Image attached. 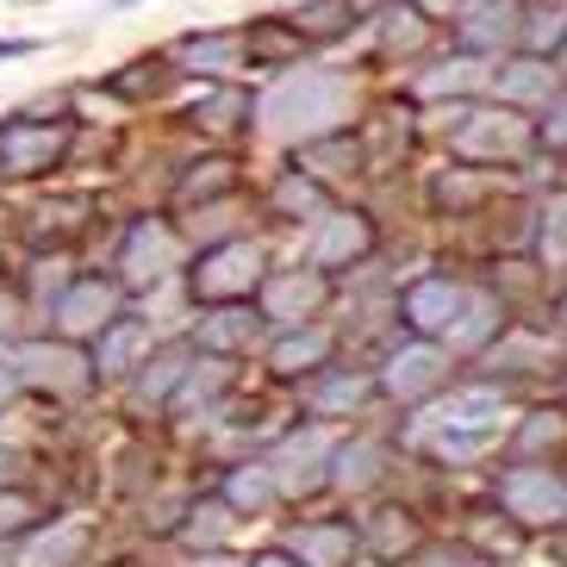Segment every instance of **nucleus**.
I'll return each instance as SVG.
<instances>
[{
	"label": "nucleus",
	"mask_w": 567,
	"mask_h": 567,
	"mask_svg": "<svg viewBox=\"0 0 567 567\" xmlns=\"http://www.w3.org/2000/svg\"><path fill=\"white\" fill-rule=\"evenodd\" d=\"M543 144L567 151V101H555V118H543Z\"/></svg>",
	"instance_id": "28"
},
{
	"label": "nucleus",
	"mask_w": 567,
	"mask_h": 567,
	"mask_svg": "<svg viewBox=\"0 0 567 567\" xmlns=\"http://www.w3.org/2000/svg\"><path fill=\"white\" fill-rule=\"evenodd\" d=\"M0 312H13V306H7V300H0Z\"/></svg>",
	"instance_id": "36"
},
{
	"label": "nucleus",
	"mask_w": 567,
	"mask_h": 567,
	"mask_svg": "<svg viewBox=\"0 0 567 567\" xmlns=\"http://www.w3.org/2000/svg\"><path fill=\"white\" fill-rule=\"evenodd\" d=\"M19 362L32 368V381H63V386H82V374H63V368H75V355H63V350H19Z\"/></svg>",
	"instance_id": "18"
},
{
	"label": "nucleus",
	"mask_w": 567,
	"mask_h": 567,
	"mask_svg": "<svg viewBox=\"0 0 567 567\" xmlns=\"http://www.w3.org/2000/svg\"><path fill=\"white\" fill-rule=\"evenodd\" d=\"M455 151L462 156H517V151H530V125L512 113H467Z\"/></svg>",
	"instance_id": "4"
},
{
	"label": "nucleus",
	"mask_w": 567,
	"mask_h": 567,
	"mask_svg": "<svg viewBox=\"0 0 567 567\" xmlns=\"http://www.w3.org/2000/svg\"><path fill=\"white\" fill-rule=\"evenodd\" d=\"M318 355H324V337H318V331H306V337H287L281 350H275V362H281L287 374H293V368L318 362Z\"/></svg>",
	"instance_id": "20"
},
{
	"label": "nucleus",
	"mask_w": 567,
	"mask_h": 567,
	"mask_svg": "<svg viewBox=\"0 0 567 567\" xmlns=\"http://www.w3.org/2000/svg\"><path fill=\"white\" fill-rule=\"evenodd\" d=\"M512 32H517L512 0H481V7H467V19H462V44L467 51H493V44H505Z\"/></svg>",
	"instance_id": "8"
},
{
	"label": "nucleus",
	"mask_w": 567,
	"mask_h": 567,
	"mask_svg": "<svg viewBox=\"0 0 567 567\" xmlns=\"http://www.w3.org/2000/svg\"><path fill=\"white\" fill-rule=\"evenodd\" d=\"M543 250H549V262H567V194H555V200H549V231H543Z\"/></svg>",
	"instance_id": "21"
},
{
	"label": "nucleus",
	"mask_w": 567,
	"mask_h": 567,
	"mask_svg": "<svg viewBox=\"0 0 567 567\" xmlns=\"http://www.w3.org/2000/svg\"><path fill=\"white\" fill-rule=\"evenodd\" d=\"M82 543H87L82 524H56L51 536H38V543H32L25 567H63V561H75V555H82Z\"/></svg>",
	"instance_id": "15"
},
{
	"label": "nucleus",
	"mask_w": 567,
	"mask_h": 567,
	"mask_svg": "<svg viewBox=\"0 0 567 567\" xmlns=\"http://www.w3.org/2000/svg\"><path fill=\"white\" fill-rule=\"evenodd\" d=\"M499 94L505 101H549L555 94V69H543V56H524V63L499 69Z\"/></svg>",
	"instance_id": "14"
},
{
	"label": "nucleus",
	"mask_w": 567,
	"mask_h": 567,
	"mask_svg": "<svg viewBox=\"0 0 567 567\" xmlns=\"http://www.w3.org/2000/svg\"><path fill=\"white\" fill-rule=\"evenodd\" d=\"M368 250V218L362 213H331L324 237L312 244V262H343V256H362Z\"/></svg>",
	"instance_id": "10"
},
{
	"label": "nucleus",
	"mask_w": 567,
	"mask_h": 567,
	"mask_svg": "<svg viewBox=\"0 0 567 567\" xmlns=\"http://www.w3.org/2000/svg\"><path fill=\"white\" fill-rule=\"evenodd\" d=\"M343 101H350L343 75H331V69H300V75H287L262 101V118L281 137H306L312 144V137H324L343 118Z\"/></svg>",
	"instance_id": "1"
},
{
	"label": "nucleus",
	"mask_w": 567,
	"mask_h": 567,
	"mask_svg": "<svg viewBox=\"0 0 567 567\" xmlns=\"http://www.w3.org/2000/svg\"><path fill=\"white\" fill-rule=\"evenodd\" d=\"M293 549H306L318 567H337V555L350 549V536H343V530H306L300 543H293Z\"/></svg>",
	"instance_id": "19"
},
{
	"label": "nucleus",
	"mask_w": 567,
	"mask_h": 567,
	"mask_svg": "<svg viewBox=\"0 0 567 567\" xmlns=\"http://www.w3.org/2000/svg\"><path fill=\"white\" fill-rule=\"evenodd\" d=\"M486 324H493V300H467V318L455 324V343H481Z\"/></svg>",
	"instance_id": "23"
},
{
	"label": "nucleus",
	"mask_w": 567,
	"mask_h": 567,
	"mask_svg": "<svg viewBox=\"0 0 567 567\" xmlns=\"http://www.w3.org/2000/svg\"><path fill=\"white\" fill-rule=\"evenodd\" d=\"M19 517H25V505H0V530H19Z\"/></svg>",
	"instance_id": "31"
},
{
	"label": "nucleus",
	"mask_w": 567,
	"mask_h": 567,
	"mask_svg": "<svg viewBox=\"0 0 567 567\" xmlns=\"http://www.w3.org/2000/svg\"><path fill=\"white\" fill-rule=\"evenodd\" d=\"M237 44L231 32H206V38H187L182 44V63H194V69H206V75H218V69H231L237 63Z\"/></svg>",
	"instance_id": "16"
},
{
	"label": "nucleus",
	"mask_w": 567,
	"mask_h": 567,
	"mask_svg": "<svg viewBox=\"0 0 567 567\" xmlns=\"http://www.w3.org/2000/svg\"><path fill=\"white\" fill-rule=\"evenodd\" d=\"M268 493H275V474H268V467H250V474H237V481H231V499L237 505H262Z\"/></svg>",
	"instance_id": "22"
},
{
	"label": "nucleus",
	"mask_w": 567,
	"mask_h": 567,
	"mask_svg": "<svg viewBox=\"0 0 567 567\" xmlns=\"http://www.w3.org/2000/svg\"><path fill=\"white\" fill-rule=\"evenodd\" d=\"M63 151L69 125H44V118H7L0 125V168L7 175H44Z\"/></svg>",
	"instance_id": "2"
},
{
	"label": "nucleus",
	"mask_w": 567,
	"mask_h": 567,
	"mask_svg": "<svg viewBox=\"0 0 567 567\" xmlns=\"http://www.w3.org/2000/svg\"><path fill=\"white\" fill-rule=\"evenodd\" d=\"M206 567H231V561H206Z\"/></svg>",
	"instance_id": "35"
},
{
	"label": "nucleus",
	"mask_w": 567,
	"mask_h": 567,
	"mask_svg": "<svg viewBox=\"0 0 567 567\" xmlns=\"http://www.w3.org/2000/svg\"><path fill=\"white\" fill-rule=\"evenodd\" d=\"M56 318H63V331H69V337L106 331V324H113V287H101V281L69 287L63 306H56Z\"/></svg>",
	"instance_id": "7"
},
{
	"label": "nucleus",
	"mask_w": 567,
	"mask_h": 567,
	"mask_svg": "<svg viewBox=\"0 0 567 567\" xmlns=\"http://www.w3.org/2000/svg\"><path fill=\"white\" fill-rule=\"evenodd\" d=\"M436 374H443V350H431V343H417V350H405L400 362H393V374H386V386L412 400V393H424V386H431Z\"/></svg>",
	"instance_id": "12"
},
{
	"label": "nucleus",
	"mask_w": 567,
	"mask_h": 567,
	"mask_svg": "<svg viewBox=\"0 0 567 567\" xmlns=\"http://www.w3.org/2000/svg\"><path fill=\"white\" fill-rule=\"evenodd\" d=\"M405 312H412L417 331H443V324L462 312V293H455L450 281H417L412 293H405Z\"/></svg>",
	"instance_id": "9"
},
{
	"label": "nucleus",
	"mask_w": 567,
	"mask_h": 567,
	"mask_svg": "<svg viewBox=\"0 0 567 567\" xmlns=\"http://www.w3.org/2000/svg\"><path fill=\"white\" fill-rule=\"evenodd\" d=\"M275 200H281L287 213H306V206H318V187H312V182H300V175H287V182H281V194H275Z\"/></svg>",
	"instance_id": "25"
},
{
	"label": "nucleus",
	"mask_w": 567,
	"mask_h": 567,
	"mask_svg": "<svg viewBox=\"0 0 567 567\" xmlns=\"http://www.w3.org/2000/svg\"><path fill=\"white\" fill-rule=\"evenodd\" d=\"M324 300V281L318 275H287V281L268 287V318H281V324H293L300 312H312V306Z\"/></svg>",
	"instance_id": "11"
},
{
	"label": "nucleus",
	"mask_w": 567,
	"mask_h": 567,
	"mask_svg": "<svg viewBox=\"0 0 567 567\" xmlns=\"http://www.w3.org/2000/svg\"><path fill=\"white\" fill-rule=\"evenodd\" d=\"M7 393H13V374H7V362H0V400H7Z\"/></svg>",
	"instance_id": "32"
},
{
	"label": "nucleus",
	"mask_w": 567,
	"mask_h": 567,
	"mask_svg": "<svg viewBox=\"0 0 567 567\" xmlns=\"http://www.w3.org/2000/svg\"><path fill=\"white\" fill-rule=\"evenodd\" d=\"M137 343H144V331H137V324H118V318H113V324L101 331V368H106V374H118V368L137 355Z\"/></svg>",
	"instance_id": "17"
},
{
	"label": "nucleus",
	"mask_w": 567,
	"mask_h": 567,
	"mask_svg": "<svg viewBox=\"0 0 567 567\" xmlns=\"http://www.w3.org/2000/svg\"><path fill=\"white\" fill-rule=\"evenodd\" d=\"M250 331V324H244V312H218V318H206V343H218V350H225V343H237V337Z\"/></svg>",
	"instance_id": "24"
},
{
	"label": "nucleus",
	"mask_w": 567,
	"mask_h": 567,
	"mask_svg": "<svg viewBox=\"0 0 567 567\" xmlns=\"http://www.w3.org/2000/svg\"><path fill=\"white\" fill-rule=\"evenodd\" d=\"M505 505H512V517H524V524H549V517L567 512V493L543 474V467H517L512 481H505Z\"/></svg>",
	"instance_id": "5"
},
{
	"label": "nucleus",
	"mask_w": 567,
	"mask_h": 567,
	"mask_svg": "<svg viewBox=\"0 0 567 567\" xmlns=\"http://www.w3.org/2000/svg\"><path fill=\"white\" fill-rule=\"evenodd\" d=\"M417 7H424V13H436V19H443V13H462L467 0H417Z\"/></svg>",
	"instance_id": "30"
},
{
	"label": "nucleus",
	"mask_w": 567,
	"mask_h": 567,
	"mask_svg": "<svg viewBox=\"0 0 567 567\" xmlns=\"http://www.w3.org/2000/svg\"><path fill=\"white\" fill-rule=\"evenodd\" d=\"M256 567H287V561H275V555H268V561H256Z\"/></svg>",
	"instance_id": "33"
},
{
	"label": "nucleus",
	"mask_w": 567,
	"mask_h": 567,
	"mask_svg": "<svg viewBox=\"0 0 567 567\" xmlns=\"http://www.w3.org/2000/svg\"><path fill=\"white\" fill-rule=\"evenodd\" d=\"M7 56H32V38H0V63Z\"/></svg>",
	"instance_id": "29"
},
{
	"label": "nucleus",
	"mask_w": 567,
	"mask_h": 567,
	"mask_svg": "<svg viewBox=\"0 0 567 567\" xmlns=\"http://www.w3.org/2000/svg\"><path fill=\"white\" fill-rule=\"evenodd\" d=\"M450 75H424V94H443V87H462L474 75V63H443Z\"/></svg>",
	"instance_id": "27"
},
{
	"label": "nucleus",
	"mask_w": 567,
	"mask_h": 567,
	"mask_svg": "<svg viewBox=\"0 0 567 567\" xmlns=\"http://www.w3.org/2000/svg\"><path fill=\"white\" fill-rule=\"evenodd\" d=\"M436 567H467V561H436Z\"/></svg>",
	"instance_id": "34"
},
{
	"label": "nucleus",
	"mask_w": 567,
	"mask_h": 567,
	"mask_svg": "<svg viewBox=\"0 0 567 567\" xmlns=\"http://www.w3.org/2000/svg\"><path fill=\"white\" fill-rule=\"evenodd\" d=\"M368 393V381H331L324 393H318V405H355Z\"/></svg>",
	"instance_id": "26"
},
{
	"label": "nucleus",
	"mask_w": 567,
	"mask_h": 567,
	"mask_svg": "<svg viewBox=\"0 0 567 567\" xmlns=\"http://www.w3.org/2000/svg\"><path fill=\"white\" fill-rule=\"evenodd\" d=\"M262 281V256L250 244H218L200 268H194V293L200 300H237V293H250Z\"/></svg>",
	"instance_id": "3"
},
{
	"label": "nucleus",
	"mask_w": 567,
	"mask_h": 567,
	"mask_svg": "<svg viewBox=\"0 0 567 567\" xmlns=\"http://www.w3.org/2000/svg\"><path fill=\"white\" fill-rule=\"evenodd\" d=\"M517 38H524V51H530V56L561 51V44H567V7H530L524 25H517Z\"/></svg>",
	"instance_id": "13"
},
{
	"label": "nucleus",
	"mask_w": 567,
	"mask_h": 567,
	"mask_svg": "<svg viewBox=\"0 0 567 567\" xmlns=\"http://www.w3.org/2000/svg\"><path fill=\"white\" fill-rule=\"evenodd\" d=\"M168 268H175V237L144 218L132 231V244H125V281H163Z\"/></svg>",
	"instance_id": "6"
}]
</instances>
